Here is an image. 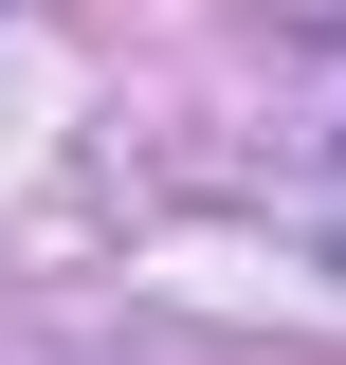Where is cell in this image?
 <instances>
[{
  "label": "cell",
  "instance_id": "6da1fadb",
  "mask_svg": "<svg viewBox=\"0 0 346 365\" xmlns=\"http://www.w3.org/2000/svg\"><path fill=\"white\" fill-rule=\"evenodd\" d=\"M273 19H292V37H346V0H273Z\"/></svg>",
  "mask_w": 346,
  "mask_h": 365
}]
</instances>
